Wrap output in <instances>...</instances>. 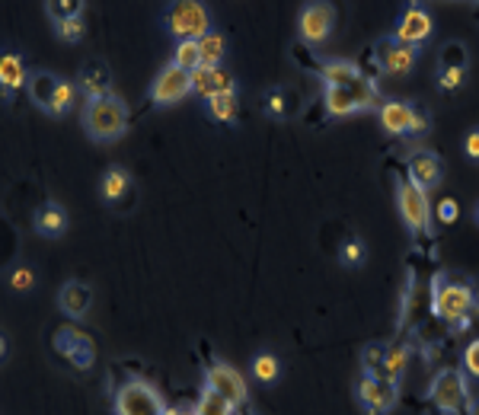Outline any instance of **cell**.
Segmentation results:
<instances>
[{
  "mask_svg": "<svg viewBox=\"0 0 479 415\" xmlns=\"http://www.w3.org/2000/svg\"><path fill=\"white\" fill-rule=\"evenodd\" d=\"M192 415H234V406H230L224 396H218V393L205 390L202 400H198V406L192 409Z\"/></svg>",
  "mask_w": 479,
  "mask_h": 415,
  "instance_id": "obj_34",
  "label": "cell"
},
{
  "mask_svg": "<svg viewBox=\"0 0 479 415\" xmlns=\"http://www.w3.org/2000/svg\"><path fill=\"white\" fill-rule=\"evenodd\" d=\"M457 215H460V208H457L454 199H444L442 205H438V217H442V224H454Z\"/></svg>",
  "mask_w": 479,
  "mask_h": 415,
  "instance_id": "obj_41",
  "label": "cell"
},
{
  "mask_svg": "<svg viewBox=\"0 0 479 415\" xmlns=\"http://www.w3.org/2000/svg\"><path fill=\"white\" fill-rule=\"evenodd\" d=\"M80 125H84L87 138L93 144H112V141L125 138V131H128V106L119 96L87 100L84 112H80Z\"/></svg>",
  "mask_w": 479,
  "mask_h": 415,
  "instance_id": "obj_1",
  "label": "cell"
},
{
  "mask_svg": "<svg viewBox=\"0 0 479 415\" xmlns=\"http://www.w3.org/2000/svg\"><path fill=\"white\" fill-rule=\"evenodd\" d=\"M93 307V288L87 281H64L62 291H58V310H62L68 320H84Z\"/></svg>",
  "mask_w": 479,
  "mask_h": 415,
  "instance_id": "obj_20",
  "label": "cell"
},
{
  "mask_svg": "<svg viewBox=\"0 0 479 415\" xmlns=\"http://www.w3.org/2000/svg\"><path fill=\"white\" fill-rule=\"evenodd\" d=\"M377 86L368 84V80H358L351 86H323V109L326 116L343 118L351 112H365V109L377 106Z\"/></svg>",
  "mask_w": 479,
  "mask_h": 415,
  "instance_id": "obj_4",
  "label": "cell"
},
{
  "mask_svg": "<svg viewBox=\"0 0 479 415\" xmlns=\"http://www.w3.org/2000/svg\"><path fill=\"white\" fill-rule=\"evenodd\" d=\"M74 84H77V90L84 93L87 100H103V96H112V68H109L103 58H93V61L80 64Z\"/></svg>",
  "mask_w": 479,
  "mask_h": 415,
  "instance_id": "obj_15",
  "label": "cell"
},
{
  "mask_svg": "<svg viewBox=\"0 0 479 415\" xmlns=\"http://www.w3.org/2000/svg\"><path fill=\"white\" fill-rule=\"evenodd\" d=\"M467 415H479V400H473L470 406H467Z\"/></svg>",
  "mask_w": 479,
  "mask_h": 415,
  "instance_id": "obj_43",
  "label": "cell"
},
{
  "mask_svg": "<svg viewBox=\"0 0 479 415\" xmlns=\"http://www.w3.org/2000/svg\"><path fill=\"white\" fill-rule=\"evenodd\" d=\"M476 224H479V205H476Z\"/></svg>",
  "mask_w": 479,
  "mask_h": 415,
  "instance_id": "obj_45",
  "label": "cell"
},
{
  "mask_svg": "<svg viewBox=\"0 0 479 415\" xmlns=\"http://www.w3.org/2000/svg\"><path fill=\"white\" fill-rule=\"evenodd\" d=\"M173 64H176V68L189 70V74L202 68V52H198V42H176Z\"/></svg>",
  "mask_w": 479,
  "mask_h": 415,
  "instance_id": "obj_33",
  "label": "cell"
},
{
  "mask_svg": "<svg viewBox=\"0 0 479 415\" xmlns=\"http://www.w3.org/2000/svg\"><path fill=\"white\" fill-rule=\"evenodd\" d=\"M68 224H70L68 211H64V205H58V201H42V205L32 211V231L45 240L64 237Z\"/></svg>",
  "mask_w": 479,
  "mask_h": 415,
  "instance_id": "obj_19",
  "label": "cell"
},
{
  "mask_svg": "<svg viewBox=\"0 0 479 415\" xmlns=\"http://www.w3.org/2000/svg\"><path fill=\"white\" fill-rule=\"evenodd\" d=\"M335 262L343 265L345 272H358L365 269L368 262V243L361 237H345L343 243H339V249H335Z\"/></svg>",
  "mask_w": 479,
  "mask_h": 415,
  "instance_id": "obj_27",
  "label": "cell"
},
{
  "mask_svg": "<svg viewBox=\"0 0 479 415\" xmlns=\"http://www.w3.org/2000/svg\"><path fill=\"white\" fill-rule=\"evenodd\" d=\"M319 80H323V86H351L365 77H361L358 64L351 61H326L319 68Z\"/></svg>",
  "mask_w": 479,
  "mask_h": 415,
  "instance_id": "obj_26",
  "label": "cell"
},
{
  "mask_svg": "<svg viewBox=\"0 0 479 415\" xmlns=\"http://www.w3.org/2000/svg\"><path fill=\"white\" fill-rule=\"evenodd\" d=\"M87 4L84 0H48L45 4V16L52 20V26H62L74 16H84Z\"/></svg>",
  "mask_w": 479,
  "mask_h": 415,
  "instance_id": "obj_30",
  "label": "cell"
},
{
  "mask_svg": "<svg viewBox=\"0 0 479 415\" xmlns=\"http://www.w3.org/2000/svg\"><path fill=\"white\" fill-rule=\"evenodd\" d=\"M434 32V20L428 10L422 7H409L400 13V20H396L393 26V39L400 42V45H409V48H418L425 45L428 39H432Z\"/></svg>",
  "mask_w": 479,
  "mask_h": 415,
  "instance_id": "obj_11",
  "label": "cell"
},
{
  "mask_svg": "<svg viewBox=\"0 0 479 415\" xmlns=\"http://www.w3.org/2000/svg\"><path fill=\"white\" fill-rule=\"evenodd\" d=\"M192 93V74L183 68H176L173 61L160 70L151 84V102L153 106H173V102H183Z\"/></svg>",
  "mask_w": 479,
  "mask_h": 415,
  "instance_id": "obj_8",
  "label": "cell"
},
{
  "mask_svg": "<svg viewBox=\"0 0 479 415\" xmlns=\"http://www.w3.org/2000/svg\"><path fill=\"white\" fill-rule=\"evenodd\" d=\"M74 100H77V84L62 80V84H58V90H54V100H52V106H48L45 116H52V118L68 116L70 109H74Z\"/></svg>",
  "mask_w": 479,
  "mask_h": 415,
  "instance_id": "obj_32",
  "label": "cell"
},
{
  "mask_svg": "<svg viewBox=\"0 0 479 415\" xmlns=\"http://www.w3.org/2000/svg\"><path fill=\"white\" fill-rule=\"evenodd\" d=\"M467 84V68H450V70H438V90L442 93H454Z\"/></svg>",
  "mask_w": 479,
  "mask_h": 415,
  "instance_id": "obj_39",
  "label": "cell"
},
{
  "mask_svg": "<svg viewBox=\"0 0 479 415\" xmlns=\"http://www.w3.org/2000/svg\"><path fill=\"white\" fill-rule=\"evenodd\" d=\"M163 29L176 42H202L211 32V13H208L205 4H195V0L167 4V10H163Z\"/></svg>",
  "mask_w": 479,
  "mask_h": 415,
  "instance_id": "obj_2",
  "label": "cell"
},
{
  "mask_svg": "<svg viewBox=\"0 0 479 415\" xmlns=\"http://www.w3.org/2000/svg\"><path fill=\"white\" fill-rule=\"evenodd\" d=\"M396 211H400V221L403 227L418 237L432 227V205H428V195L418 189L412 179H400L396 183Z\"/></svg>",
  "mask_w": 479,
  "mask_h": 415,
  "instance_id": "obj_5",
  "label": "cell"
},
{
  "mask_svg": "<svg viewBox=\"0 0 479 415\" xmlns=\"http://www.w3.org/2000/svg\"><path fill=\"white\" fill-rule=\"evenodd\" d=\"M205 390L218 393V396H224V400L230 403V406H244L246 403V380L244 374L234 368V364L227 362H214L211 368L205 370Z\"/></svg>",
  "mask_w": 479,
  "mask_h": 415,
  "instance_id": "obj_9",
  "label": "cell"
},
{
  "mask_svg": "<svg viewBox=\"0 0 479 415\" xmlns=\"http://www.w3.org/2000/svg\"><path fill=\"white\" fill-rule=\"evenodd\" d=\"M214 70H218V68H198V70H192V93H198L202 100L214 96Z\"/></svg>",
  "mask_w": 479,
  "mask_h": 415,
  "instance_id": "obj_38",
  "label": "cell"
},
{
  "mask_svg": "<svg viewBox=\"0 0 479 415\" xmlns=\"http://www.w3.org/2000/svg\"><path fill=\"white\" fill-rule=\"evenodd\" d=\"M355 396L358 406L365 409L368 415H387L396 406V384L393 380H374V377L361 374Z\"/></svg>",
  "mask_w": 479,
  "mask_h": 415,
  "instance_id": "obj_12",
  "label": "cell"
},
{
  "mask_svg": "<svg viewBox=\"0 0 479 415\" xmlns=\"http://www.w3.org/2000/svg\"><path fill=\"white\" fill-rule=\"evenodd\" d=\"M335 23V13L329 4H307L297 16V32H301V39L307 45H319V42L329 39V32H333Z\"/></svg>",
  "mask_w": 479,
  "mask_h": 415,
  "instance_id": "obj_14",
  "label": "cell"
},
{
  "mask_svg": "<svg viewBox=\"0 0 479 415\" xmlns=\"http://www.w3.org/2000/svg\"><path fill=\"white\" fill-rule=\"evenodd\" d=\"M186 415H192V412H186Z\"/></svg>",
  "mask_w": 479,
  "mask_h": 415,
  "instance_id": "obj_46",
  "label": "cell"
},
{
  "mask_svg": "<svg viewBox=\"0 0 479 415\" xmlns=\"http://www.w3.org/2000/svg\"><path fill=\"white\" fill-rule=\"evenodd\" d=\"M374 61L384 74H393V77H403L416 68L418 61V48H409V45H400V42L390 36V39H381L374 45Z\"/></svg>",
  "mask_w": 479,
  "mask_h": 415,
  "instance_id": "obj_13",
  "label": "cell"
},
{
  "mask_svg": "<svg viewBox=\"0 0 479 415\" xmlns=\"http://www.w3.org/2000/svg\"><path fill=\"white\" fill-rule=\"evenodd\" d=\"M432 403L442 409L444 415H457L464 412L467 406V384H464V374L460 370H442V374L432 380V390H428Z\"/></svg>",
  "mask_w": 479,
  "mask_h": 415,
  "instance_id": "obj_10",
  "label": "cell"
},
{
  "mask_svg": "<svg viewBox=\"0 0 479 415\" xmlns=\"http://www.w3.org/2000/svg\"><path fill=\"white\" fill-rule=\"evenodd\" d=\"M58 84H62V77H54L52 70L38 68V70H32V74H29V84H26V93H29V100L36 102V106L42 109V112H48V106H52Z\"/></svg>",
  "mask_w": 479,
  "mask_h": 415,
  "instance_id": "obj_23",
  "label": "cell"
},
{
  "mask_svg": "<svg viewBox=\"0 0 479 415\" xmlns=\"http://www.w3.org/2000/svg\"><path fill=\"white\" fill-rule=\"evenodd\" d=\"M54 32H58V39H62V42L77 45V42L87 36V20H84V16H74V20H68V23L54 26Z\"/></svg>",
  "mask_w": 479,
  "mask_h": 415,
  "instance_id": "obj_37",
  "label": "cell"
},
{
  "mask_svg": "<svg viewBox=\"0 0 479 415\" xmlns=\"http://www.w3.org/2000/svg\"><path fill=\"white\" fill-rule=\"evenodd\" d=\"M131 192V173L122 167H109L99 179V199L106 205H122L125 195Z\"/></svg>",
  "mask_w": 479,
  "mask_h": 415,
  "instance_id": "obj_22",
  "label": "cell"
},
{
  "mask_svg": "<svg viewBox=\"0 0 479 415\" xmlns=\"http://www.w3.org/2000/svg\"><path fill=\"white\" fill-rule=\"evenodd\" d=\"M432 310L444 323H460L473 310V288L467 281H457V278L438 275L432 288Z\"/></svg>",
  "mask_w": 479,
  "mask_h": 415,
  "instance_id": "obj_3",
  "label": "cell"
},
{
  "mask_svg": "<svg viewBox=\"0 0 479 415\" xmlns=\"http://www.w3.org/2000/svg\"><path fill=\"white\" fill-rule=\"evenodd\" d=\"M467 58H470V52H467L464 42H448V45L442 48V54H438V70L467 68Z\"/></svg>",
  "mask_w": 479,
  "mask_h": 415,
  "instance_id": "obj_35",
  "label": "cell"
},
{
  "mask_svg": "<svg viewBox=\"0 0 479 415\" xmlns=\"http://www.w3.org/2000/svg\"><path fill=\"white\" fill-rule=\"evenodd\" d=\"M167 403L147 380H125L115 390V415H163Z\"/></svg>",
  "mask_w": 479,
  "mask_h": 415,
  "instance_id": "obj_6",
  "label": "cell"
},
{
  "mask_svg": "<svg viewBox=\"0 0 479 415\" xmlns=\"http://www.w3.org/2000/svg\"><path fill=\"white\" fill-rule=\"evenodd\" d=\"M464 370L479 380V338H473L470 346L464 348Z\"/></svg>",
  "mask_w": 479,
  "mask_h": 415,
  "instance_id": "obj_40",
  "label": "cell"
},
{
  "mask_svg": "<svg viewBox=\"0 0 479 415\" xmlns=\"http://www.w3.org/2000/svg\"><path fill=\"white\" fill-rule=\"evenodd\" d=\"M26 84H29V70H26L23 54L4 52V58H0V86H4V102L13 100L16 90H26Z\"/></svg>",
  "mask_w": 479,
  "mask_h": 415,
  "instance_id": "obj_21",
  "label": "cell"
},
{
  "mask_svg": "<svg viewBox=\"0 0 479 415\" xmlns=\"http://www.w3.org/2000/svg\"><path fill=\"white\" fill-rule=\"evenodd\" d=\"M198 52H202V68H221L224 58H227V36L211 29L198 42Z\"/></svg>",
  "mask_w": 479,
  "mask_h": 415,
  "instance_id": "obj_28",
  "label": "cell"
},
{
  "mask_svg": "<svg viewBox=\"0 0 479 415\" xmlns=\"http://www.w3.org/2000/svg\"><path fill=\"white\" fill-rule=\"evenodd\" d=\"M236 112H240V102H236V93H214L205 100V116L218 125H234Z\"/></svg>",
  "mask_w": 479,
  "mask_h": 415,
  "instance_id": "obj_24",
  "label": "cell"
},
{
  "mask_svg": "<svg viewBox=\"0 0 479 415\" xmlns=\"http://www.w3.org/2000/svg\"><path fill=\"white\" fill-rule=\"evenodd\" d=\"M409 179L422 189V192H432V189H438L444 179V163L442 157L434 154V151H416V154L409 157Z\"/></svg>",
  "mask_w": 479,
  "mask_h": 415,
  "instance_id": "obj_16",
  "label": "cell"
},
{
  "mask_svg": "<svg viewBox=\"0 0 479 415\" xmlns=\"http://www.w3.org/2000/svg\"><path fill=\"white\" fill-rule=\"evenodd\" d=\"M54 352L64 354V358L80 370H87L93 364V342L84 336V332L70 330V326L54 332Z\"/></svg>",
  "mask_w": 479,
  "mask_h": 415,
  "instance_id": "obj_17",
  "label": "cell"
},
{
  "mask_svg": "<svg viewBox=\"0 0 479 415\" xmlns=\"http://www.w3.org/2000/svg\"><path fill=\"white\" fill-rule=\"evenodd\" d=\"M361 374L365 377H374V380H390L387 377V346H371L361 348Z\"/></svg>",
  "mask_w": 479,
  "mask_h": 415,
  "instance_id": "obj_29",
  "label": "cell"
},
{
  "mask_svg": "<svg viewBox=\"0 0 479 415\" xmlns=\"http://www.w3.org/2000/svg\"><path fill=\"white\" fill-rule=\"evenodd\" d=\"M406 362H409V352L403 346H387V377L390 380H400L406 370Z\"/></svg>",
  "mask_w": 479,
  "mask_h": 415,
  "instance_id": "obj_36",
  "label": "cell"
},
{
  "mask_svg": "<svg viewBox=\"0 0 479 415\" xmlns=\"http://www.w3.org/2000/svg\"><path fill=\"white\" fill-rule=\"evenodd\" d=\"M163 415H186V412H183V409H167Z\"/></svg>",
  "mask_w": 479,
  "mask_h": 415,
  "instance_id": "obj_44",
  "label": "cell"
},
{
  "mask_svg": "<svg viewBox=\"0 0 479 415\" xmlns=\"http://www.w3.org/2000/svg\"><path fill=\"white\" fill-rule=\"evenodd\" d=\"M259 109H262L266 118L288 122L297 109H301V96H297V90H291V86H268V90L262 93V100H259Z\"/></svg>",
  "mask_w": 479,
  "mask_h": 415,
  "instance_id": "obj_18",
  "label": "cell"
},
{
  "mask_svg": "<svg viewBox=\"0 0 479 415\" xmlns=\"http://www.w3.org/2000/svg\"><path fill=\"white\" fill-rule=\"evenodd\" d=\"M381 128L387 134H396V138H416L418 131L428 128V118L412 102L390 100L381 106Z\"/></svg>",
  "mask_w": 479,
  "mask_h": 415,
  "instance_id": "obj_7",
  "label": "cell"
},
{
  "mask_svg": "<svg viewBox=\"0 0 479 415\" xmlns=\"http://www.w3.org/2000/svg\"><path fill=\"white\" fill-rule=\"evenodd\" d=\"M4 278H7V288L13 294H32V288H36V269L26 262H13Z\"/></svg>",
  "mask_w": 479,
  "mask_h": 415,
  "instance_id": "obj_31",
  "label": "cell"
},
{
  "mask_svg": "<svg viewBox=\"0 0 479 415\" xmlns=\"http://www.w3.org/2000/svg\"><path fill=\"white\" fill-rule=\"evenodd\" d=\"M250 374L256 384L262 387H272L282 380V362H278V354L272 352H256L252 354V362H250Z\"/></svg>",
  "mask_w": 479,
  "mask_h": 415,
  "instance_id": "obj_25",
  "label": "cell"
},
{
  "mask_svg": "<svg viewBox=\"0 0 479 415\" xmlns=\"http://www.w3.org/2000/svg\"><path fill=\"white\" fill-rule=\"evenodd\" d=\"M464 154L470 157L473 163H479V128H473L464 138Z\"/></svg>",
  "mask_w": 479,
  "mask_h": 415,
  "instance_id": "obj_42",
  "label": "cell"
}]
</instances>
